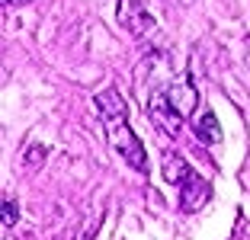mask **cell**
Wrapping results in <instances>:
<instances>
[{"label": "cell", "instance_id": "1", "mask_svg": "<svg viewBox=\"0 0 250 240\" xmlns=\"http://www.w3.org/2000/svg\"><path fill=\"white\" fill-rule=\"evenodd\" d=\"M96 112H100V122L106 128V138H109L112 151L135 170V173H147V154L145 144L138 141V135L128 125V106H125L122 93L119 90H103L96 93Z\"/></svg>", "mask_w": 250, "mask_h": 240}, {"label": "cell", "instance_id": "2", "mask_svg": "<svg viewBox=\"0 0 250 240\" xmlns=\"http://www.w3.org/2000/svg\"><path fill=\"white\" fill-rule=\"evenodd\" d=\"M116 20H119V26L132 39H138V42H147V39L157 36V22H154V16L145 10L141 0H119L116 3Z\"/></svg>", "mask_w": 250, "mask_h": 240}, {"label": "cell", "instance_id": "3", "mask_svg": "<svg viewBox=\"0 0 250 240\" xmlns=\"http://www.w3.org/2000/svg\"><path fill=\"white\" fill-rule=\"evenodd\" d=\"M147 116H151V122H154L164 135H170V138H177L180 128H183V112L173 106L167 87L151 90V96H147Z\"/></svg>", "mask_w": 250, "mask_h": 240}, {"label": "cell", "instance_id": "4", "mask_svg": "<svg viewBox=\"0 0 250 240\" xmlns=\"http://www.w3.org/2000/svg\"><path fill=\"white\" fill-rule=\"evenodd\" d=\"M208 199H212V186L199 173H192L189 180L180 186V211H186V215H196L199 208H206Z\"/></svg>", "mask_w": 250, "mask_h": 240}, {"label": "cell", "instance_id": "5", "mask_svg": "<svg viewBox=\"0 0 250 240\" xmlns=\"http://www.w3.org/2000/svg\"><path fill=\"white\" fill-rule=\"evenodd\" d=\"M161 170H164V180L167 182H173V186H183L186 180H189L192 173H196V170L189 167V163H186L183 160V154H177V151H164V160H161Z\"/></svg>", "mask_w": 250, "mask_h": 240}, {"label": "cell", "instance_id": "6", "mask_svg": "<svg viewBox=\"0 0 250 240\" xmlns=\"http://www.w3.org/2000/svg\"><path fill=\"white\" fill-rule=\"evenodd\" d=\"M167 93H170V100H173V106L183 112V119L199 106V93H196V87H192L189 80H173L167 87Z\"/></svg>", "mask_w": 250, "mask_h": 240}, {"label": "cell", "instance_id": "7", "mask_svg": "<svg viewBox=\"0 0 250 240\" xmlns=\"http://www.w3.org/2000/svg\"><path fill=\"white\" fill-rule=\"evenodd\" d=\"M196 138L202 141V144H218L221 141V128H218V119H215V112H202V116H196Z\"/></svg>", "mask_w": 250, "mask_h": 240}, {"label": "cell", "instance_id": "8", "mask_svg": "<svg viewBox=\"0 0 250 240\" xmlns=\"http://www.w3.org/2000/svg\"><path fill=\"white\" fill-rule=\"evenodd\" d=\"M16 218H20V208H16V202L10 196H3V227H13Z\"/></svg>", "mask_w": 250, "mask_h": 240}, {"label": "cell", "instance_id": "9", "mask_svg": "<svg viewBox=\"0 0 250 240\" xmlns=\"http://www.w3.org/2000/svg\"><path fill=\"white\" fill-rule=\"evenodd\" d=\"M100 224H103V218H100V215H96V218H90L87 227L81 231V237H77V240H96V231H100Z\"/></svg>", "mask_w": 250, "mask_h": 240}, {"label": "cell", "instance_id": "10", "mask_svg": "<svg viewBox=\"0 0 250 240\" xmlns=\"http://www.w3.org/2000/svg\"><path fill=\"white\" fill-rule=\"evenodd\" d=\"M42 157H45V147H32V151L26 154V163H29V167H36Z\"/></svg>", "mask_w": 250, "mask_h": 240}, {"label": "cell", "instance_id": "11", "mask_svg": "<svg viewBox=\"0 0 250 240\" xmlns=\"http://www.w3.org/2000/svg\"><path fill=\"white\" fill-rule=\"evenodd\" d=\"M26 3H32V0H3V7H7V10H16V7H26Z\"/></svg>", "mask_w": 250, "mask_h": 240}]
</instances>
